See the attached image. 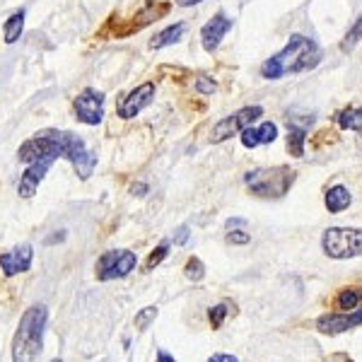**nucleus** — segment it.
I'll list each match as a JSON object with an SVG mask.
<instances>
[{
	"label": "nucleus",
	"instance_id": "obj_1",
	"mask_svg": "<svg viewBox=\"0 0 362 362\" xmlns=\"http://www.w3.org/2000/svg\"><path fill=\"white\" fill-rule=\"evenodd\" d=\"M17 157H20V162H25V165H34V162H44V160L56 162L58 157H66L83 181L90 179L97 167V153L87 150L85 140L68 131L37 133L34 138H29L20 145Z\"/></svg>",
	"mask_w": 362,
	"mask_h": 362
},
{
	"label": "nucleus",
	"instance_id": "obj_2",
	"mask_svg": "<svg viewBox=\"0 0 362 362\" xmlns=\"http://www.w3.org/2000/svg\"><path fill=\"white\" fill-rule=\"evenodd\" d=\"M319 63H321L319 44L309 37H302V34H293L290 42L261 66V75H264L266 80H280L288 73L293 75V73L314 70Z\"/></svg>",
	"mask_w": 362,
	"mask_h": 362
},
{
	"label": "nucleus",
	"instance_id": "obj_3",
	"mask_svg": "<svg viewBox=\"0 0 362 362\" xmlns=\"http://www.w3.org/2000/svg\"><path fill=\"white\" fill-rule=\"evenodd\" d=\"M46 321H49V309L44 305H34L22 314L13 338V362H37L44 348Z\"/></svg>",
	"mask_w": 362,
	"mask_h": 362
},
{
	"label": "nucleus",
	"instance_id": "obj_4",
	"mask_svg": "<svg viewBox=\"0 0 362 362\" xmlns=\"http://www.w3.org/2000/svg\"><path fill=\"white\" fill-rule=\"evenodd\" d=\"M295 179H297V172L288 165L251 169V172L244 174L247 189L259 198H283L293 189Z\"/></svg>",
	"mask_w": 362,
	"mask_h": 362
},
{
	"label": "nucleus",
	"instance_id": "obj_5",
	"mask_svg": "<svg viewBox=\"0 0 362 362\" xmlns=\"http://www.w3.org/2000/svg\"><path fill=\"white\" fill-rule=\"evenodd\" d=\"M321 249L329 259L336 261L362 256V230L360 227H329L321 237Z\"/></svg>",
	"mask_w": 362,
	"mask_h": 362
},
{
	"label": "nucleus",
	"instance_id": "obj_6",
	"mask_svg": "<svg viewBox=\"0 0 362 362\" xmlns=\"http://www.w3.org/2000/svg\"><path fill=\"white\" fill-rule=\"evenodd\" d=\"M136 266H138L136 251H128V249L104 251L97 261V280L109 283V280L116 278H126L131 271H136Z\"/></svg>",
	"mask_w": 362,
	"mask_h": 362
},
{
	"label": "nucleus",
	"instance_id": "obj_7",
	"mask_svg": "<svg viewBox=\"0 0 362 362\" xmlns=\"http://www.w3.org/2000/svg\"><path fill=\"white\" fill-rule=\"evenodd\" d=\"M261 116H264V107H259V104H254V107H244L235 114L225 116V119L218 121L213 128V143H225V140H230L232 136H239L244 128L254 126Z\"/></svg>",
	"mask_w": 362,
	"mask_h": 362
},
{
	"label": "nucleus",
	"instance_id": "obj_8",
	"mask_svg": "<svg viewBox=\"0 0 362 362\" xmlns=\"http://www.w3.org/2000/svg\"><path fill=\"white\" fill-rule=\"evenodd\" d=\"M319 334L326 336H338V334H346V331L360 329L362 326V305L353 312H329V314H321V317L314 321Z\"/></svg>",
	"mask_w": 362,
	"mask_h": 362
},
{
	"label": "nucleus",
	"instance_id": "obj_9",
	"mask_svg": "<svg viewBox=\"0 0 362 362\" xmlns=\"http://www.w3.org/2000/svg\"><path fill=\"white\" fill-rule=\"evenodd\" d=\"M73 109H75V119L85 126H97L102 124L104 119V95L92 87L80 92L73 102Z\"/></svg>",
	"mask_w": 362,
	"mask_h": 362
},
{
	"label": "nucleus",
	"instance_id": "obj_10",
	"mask_svg": "<svg viewBox=\"0 0 362 362\" xmlns=\"http://www.w3.org/2000/svg\"><path fill=\"white\" fill-rule=\"evenodd\" d=\"M153 99H155V83H143L136 90L128 92L126 97H121V102L116 104V114L121 119H136Z\"/></svg>",
	"mask_w": 362,
	"mask_h": 362
},
{
	"label": "nucleus",
	"instance_id": "obj_11",
	"mask_svg": "<svg viewBox=\"0 0 362 362\" xmlns=\"http://www.w3.org/2000/svg\"><path fill=\"white\" fill-rule=\"evenodd\" d=\"M232 17H227L225 13H218L213 17V20H208L206 25L201 29V44L203 49L208 51V54H215V51L220 49V44H223L225 34L232 29Z\"/></svg>",
	"mask_w": 362,
	"mask_h": 362
},
{
	"label": "nucleus",
	"instance_id": "obj_12",
	"mask_svg": "<svg viewBox=\"0 0 362 362\" xmlns=\"http://www.w3.org/2000/svg\"><path fill=\"white\" fill-rule=\"evenodd\" d=\"M34 249L29 244H22L13 251H5L0 254V271L5 273V278H13L17 273H27L32 268Z\"/></svg>",
	"mask_w": 362,
	"mask_h": 362
},
{
	"label": "nucleus",
	"instance_id": "obj_13",
	"mask_svg": "<svg viewBox=\"0 0 362 362\" xmlns=\"http://www.w3.org/2000/svg\"><path fill=\"white\" fill-rule=\"evenodd\" d=\"M51 165H54L51 160L34 162V165H29V167L25 169V174L20 177V184H17V194H20L22 198H32L34 194H37L39 184L44 181L46 172L51 169Z\"/></svg>",
	"mask_w": 362,
	"mask_h": 362
},
{
	"label": "nucleus",
	"instance_id": "obj_14",
	"mask_svg": "<svg viewBox=\"0 0 362 362\" xmlns=\"http://www.w3.org/2000/svg\"><path fill=\"white\" fill-rule=\"evenodd\" d=\"M350 203H353V196H350V191L341 184L331 186L324 196V206L329 213H343V210L350 208Z\"/></svg>",
	"mask_w": 362,
	"mask_h": 362
},
{
	"label": "nucleus",
	"instance_id": "obj_15",
	"mask_svg": "<svg viewBox=\"0 0 362 362\" xmlns=\"http://www.w3.org/2000/svg\"><path fill=\"white\" fill-rule=\"evenodd\" d=\"M362 305V288L360 285H353V288H343L338 290L336 300H334V307L338 312H353Z\"/></svg>",
	"mask_w": 362,
	"mask_h": 362
},
{
	"label": "nucleus",
	"instance_id": "obj_16",
	"mask_svg": "<svg viewBox=\"0 0 362 362\" xmlns=\"http://www.w3.org/2000/svg\"><path fill=\"white\" fill-rule=\"evenodd\" d=\"M184 32H186V25H184V22H177V25H172V27L162 29L160 34H155L153 42H150V49L160 51V49H165V46L177 44L179 39L184 37Z\"/></svg>",
	"mask_w": 362,
	"mask_h": 362
},
{
	"label": "nucleus",
	"instance_id": "obj_17",
	"mask_svg": "<svg viewBox=\"0 0 362 362\" xmlns=\"http://www.w3.org/2000/svg\"><path fill=\"white\" fill-rule=\"evenodd\" d=\"M285 145H288V153L293 157H305V145H307V131L297 124L288 126V138H285Z\"/></svg>",
	"mask_w": 362,
	"mask_h": 362
},
{
	"label": "nucleus",
	"instance_id": "obj_18",
	"mask_svg": "<svg viewBox=\"0 0 362 362\" xmlns=\"http://www.w3.org/2000/svg\"><path fill=\"white\" fill-rule=\"evenodd\" d=\"M25 10H17V13H13L5 20L3 25V39L5 44H15L17 39L22 37V29H25Z\"/></svg>",
	"mask_w": 362,
	"mask_h": 362
},
{
	"label": "nucleus",
	"instance_id": "obj_19",
	"mask_svg": "<svg viewBox=\"0 0 362 362\" xmlns=\"http://www.w3.org/2000/svg\"><path fill=\"white\" fill-rule=\"evenodd\" d=\"M336 121H338V126H341L343 131H360V128H362V107L343 109V112H338Z\"/></svg>",
	"mask_w": 362,
	"mask_h": 362
},
{
	"label": "nucleus",
	"instance_id": "obj_20",
	"mask_svg": "<svg viewBox=\"0 0 362 362\" xmlns=\"http://www.w3.org/2000/svg\"><path fill=\"white\" fill-rule=\"evenodd\" d=\"M235 302H230V300H225V302H220V305H215V307H210V312H208V319H210V326L213 329H220V326L225 324V319L230 317V314H235Z\"/></svg>",
	"mask_w": 362,
	"mask_h": 362
},
{
	"label": "nucleus",
	"instance_id": "obj_21",
	"mask_svg": "<svg viewBox=\"0 0 362 362\" xmlns=\"http://www.w3.org/2000/svg\"><path fill=\"white\" fill-rule=\"evenodd\" d=\"M360 42H362V15L355 20V25L346 32V37H343V42H341V51H343V54H350V51H353Z\"/></svg>",
	"mask_w": 362,
	"mask_h": 362
},
{
	"label": "nucleus",
	"instance_id": "obj_22",
	"mask_svg": "<svg viewBox=\"0 0 362 362\" xmlns=\"http://www.w3.org/2000/svg\"><path fill=\"white\" fill-rule=\"evenodd\" d=\"M184 276L189 278V280H194V283H198V280L206 278V266H203V261L198 259V256H191V259L186 261Z\"/></svg>",
	"mask_w": 362,
	"mask_h": 362
},
{
	"label": "nucleus",
	"instance_id": "obj_23",
	"mask_svg": "<svg viewBox=\"0 0 362 362\" xmlns=\"http://www.w3.org/2000/svg\"><path fill=\"white\" fill-rule=\"evenodd\" d=\"M167 254H169V242H162L160 247H155L150 251L148 261H145V271H155V268L167 259Z\"/></svg>",
	"mask_w": 362,
	"mask_h": 362
},
{
	"label": "nucleus",
	"instance_id": "obj_24",
	"mask_svg": "<svg viewBox=\"0 0 362 362\" xmlns=\"http://www.w3.org/2000/svg\"><path fill=\"white\" fill-rule=\"evenodd\" d=\"M157 314H160V309H157V307H153V305H150V307H143V309H140V312L136 314V329H138V331H145V329H148V326L157 319Z\"/></svg>",
	"mask_w": 362,
	"mask_h": 362
},
{
	"label": "nucleus",
	"instance_id": "obj_25",
	"mask_svg": "<svg viewBox=\"0 0 362 362\" xmlns=\"http://www.w3.org/2000/svg\"><path fill=\"white\" fill-rule=\"evenodd\" d=\"M256 133H259V145H271L278 138V126L273 121H264V124L256 128Z\"/></svg>",
	"mask_w": 362,
	"mask_h": 362
},
{
	"label": "nucleus",
	"instance_id": "obj_26",
	"mask_svg": "<svg viewBox=\"0 0 362 362\" xmlns=\"http://www.w3.org/2000/svg\"><path fill=\"white\" fill-rule=\"evenodd\" d=\"M215 90H218V85L213 83V78H208V75H201V78L196 80V92L203 97L208 95H215Z\"/></svg>",
	"mask_w": 362,
	"mask_h": 362
},
{
	"label": "nucleus",
	"instance_id": "obj_27",
	"mask_svg": "<svg viewBox=\"0 0 362 362\" xmlns=\"http://www.w3.org/2000/svg\"><path fill=\"white\" fill-rule=\"evenodd\" d=\"M239 138H242V145L244 148H249V150H254V148H259V133H256V128H244L242 133H239Z\"/></svg>",
	"mask_w": 362,
	"mask_h": 362
},
{
	"label": "nucleus",
	"instance_id": "obj_28",
	"mask_svg": "<svg viewBox=\"0 0 362 362\" xmlns=\"http://www.w3.org/2000/svg\"><path fill=\"white\" fill-rule=\"evenodd\" d=\"M249 232H244L242 227H239V230H230L227 232V242L230 244H249Z\"/></svg>",
	"mask_w": 362,
	"mask_h": 362
},
{
	"label": "nucleus",
	"instance_id": "obj_29",
	"mask_svg": "<svg viewBox=\"0 0 362 362\" xmlns=\"http://www.w3.org/2000/svg\"><path fill=\"white\" fill-rule=\"evenodd\" d=\"M208 362H239L235 355H227V353H215V355H210Z\"/></svg>",
	"mask_w": 362,
	"mask_h": 362
},
{
	"label": "nucleus",
	"instance_id": "obj_30",
	"mask_svg": "<svg viewBox=\"0 0 362 362\" xmlns=\"http://www.w3.org/2000/svg\"><path fill=\"white\" fill-rule=\"evenodd\" d=\"M186 239H189V227L181 225L177 230V235H174V244H186Z\"/></svg>",
	"mask_w": 362,
	"mask_h": 362
},
{
	"label": "nucleus",
	"instance_id": "obj_31",
	"mask_svg": "<svg viewBox=\"0 0 362 362\" xmlns=\"http://www.w3.org/2000/svg\"><path fill=\"white\" fill-rule=\"evenodd\" d=\"M131 194L143 198L145 194H148V184H143V181H138V184H133V186H131Z\"/></svg>",
	"mask_w": 362,
	"mask_h": 362
},
{
	"label": "nucleus",
	"instance_id": "obj_32",
	"mask_svg": "<svg viewBox=\"0 0 362 362\" xmlns=\"http://www.w3.org/2000/svg\"><path fill=\"white\" fill-rule=\"evenodd\" d=\"M326 362H353V358H350V355H346V353H338V355H329V358H326Z\"/></svg>",
	"mask_w": 362,
	"mask_h": 362
},
{
	"label": "nucleus",
	"instance_id": "obj_33",
	"mask_svg": "<svg viewBox=\"0 0 362 362\" xmlns=\"http://www.w3.org/2000/svg\"><path fill=\"white\" fill-rule=\"evenodd\" d=\"M244 225H247V220H242V218L227 220V230H239V227H244Z\"/></svg>",
	"mask_w": 362,
	"mask_h": 362
},
{
	"label": "nucleus",
	"instance_id": "obj_34",
	"mask_svg": "<svg viewBox=\"0 0 362 362\" xmlns=\"http://www.w3.org/2000/svg\"><path fill=\"white\" fill-rule=\"evenodd\" d=\"M155 362H177V360H174V355L165 353V350H157V358H155Z\"/></svg>",
	"mask_w": 362,
	"mask_h": 362
},
{
	"label": "nucleus",
	"instance_id": "obj_35",
	"mask_svg": "<svg viewBox=\"0 0 362 362\" xmlns=\"http://www.w3.org/2000/svg\"><path fill=\"white\" fill-rule=\"evenodd\" d=\"M63 239H66V232H58V235L46 237V244H56V242H63Z\"/></svg>",
	"mask_w": 362,
	"mask_h": 362
},
{
	"label": "nucleus",
	"instance_id": "obj_36",
	"mask_svg": "<svg viewBox=\"0 0 362 362\" xmlns=\"http://www.w3.org/2000/svg\"><path fill=\"white\" fill-rule=\"evenodd\" d=\"M198 3H203V0H177L179 8H191V5H198Z\"/></svg>",
	"mask_w": 362,
	"mask_h": 362
},
{
	"label": "nucleus",
	"instance_id": "obj_37",
	"mask_svg": "<svg viewBox=\"0 0 362 362\" xmlns=\"http://www.w3.org/2000/svg\"><path fill=\"white\" fill-rule=\"evenodd\" d=\"M358 145H360V150H362V128L358 131Z\"/></svg>",
	"mask_w": 362,
	"mask_h": 362
},
{
	"label": "nucleus",
	"instance_id": "obj_38",
	"mask_svg": "<svg viewBox=\"0 0 362 362\" xmlns=\"http://www.w3.org/2000/svg\"><path fill=\"white\" fill-rule=\"evenodd\" d=\"M51 362H63V360H51Z\"/></svg>",
	"mask_w": 362,
	"mask_h": 362
}]
</instances>
